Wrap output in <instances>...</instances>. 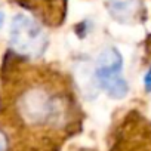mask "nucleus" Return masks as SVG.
Returning <instances> with one entry per match:
<instances>
[{
  "instance_id": "f257e3e1",
  "label": "nucleus",
  "mask_w": 151,
  "mask_h": 151,
  "mask_svg": "<svg viewBox=\"0 0 151 151\" xmlns=\"http://www.w3.org/2000/svg\"><path fill=\"white\" fill-rule=\"evenodd\" d=\"M122 71H123L122 53L113 46L105 47L96 58L95 79L110 98L122 99L127 95L129 86Z\"/></svg>"
},
{
  "instance_id": "f03ea898",
  "label": "nucleus",
  "mask_w": 151,
  "mask_h": 151,
  "mask_svg": "<svg viewBox=\"0 0 151 151\" xmlns=\"http://www.w3.org/2000/svg\"><path fill=\"white\" fill-rule=\"evenodd\" d=\"M11 47L27 58H39L47 46L43 28L27 15H15L11 22Z\"/></svg>"
},
{
  "instance_id": "7ed1b4c3",
  "label": "nucleus",
  "mask_w": 151,
  "mask_h": 151,
  "mask_svg": "<svg viewBox=\"0 0 151 151\" xmlns=\"http://www.w3.org/2000/svg\"><path fill=\"white\" fill-rule=\"evenodd\" d=\"M105 6L116 21L129 24L141 12V0H105Z\"/></svg>"
},
{
  "instance_id": "20e7f679",
  "label": "nucleus",
  "mask_w": 151,
  "mask_h": 151,
  "mask_svg": "<svg viewBox=\"0 0 151 151\" xmlns=\"http://www.w3.org/2000/svg\"><path fill=\"white\" fill-rule=\"evenodd\" d=\"M24 113L33 122H43L50 114V104L45 93L34 92L24 102Z\"/></svg>"
},
{
  "instance_id": "39448f33",
  "label": "nucleus",
  "mask_w": 151,
  "mask_h": 151,
  "mask_svg": "<svg viewBox=\"0 0 151 151\" xmlns=\"http://www.w3.org/2000/svg\"><path fill=\"white\" fill-rule=\"evenodd\" d=\"M8 147H9L8 138L2 130H0V151H8Z\"/></svg>"
},
{
  "instance_id": "423d86ee",
  "label": "nucleus",
  "mask_w": 151,
  "mask_h": 151,
  "mask_svg": "<svg viewBox=\"0 0 151 151\" xmlns=\"http://www.w3.org/2000/svg\"><path fill=\"white\" fill-rule=\"evenodd\" d=\"M144 85H145V91L151 92V68L147 71L145 77H144Z\"/></svg>"
},
{
  "instance_id": "0eeeda50",
  "label": "nucleus",
  "mask_w": 151,
  "mask_h": 151,
  "mask_svg": "<svg viewBox=\"0 0 151 151\" xmlns=\"http://www.w3.org/2000/svg\"><path fill=\"white\" fill-rule=\"evenodd\" d=\"M3 18H5V17H3V14H0V25L3 24Z\"/></svg>"
}]
</instances>
